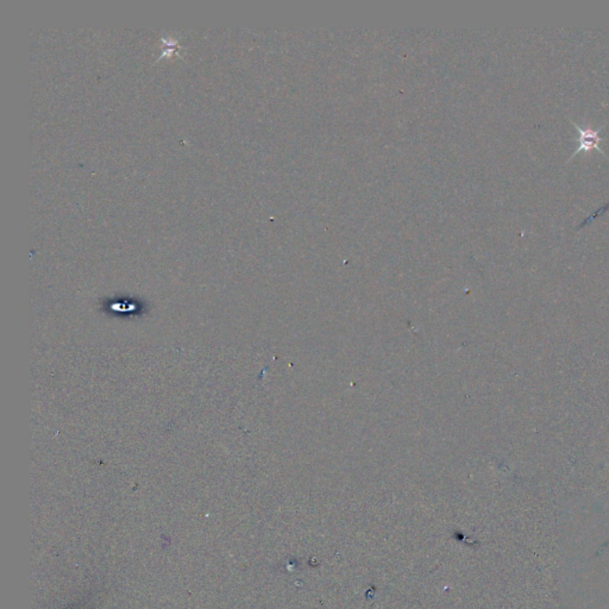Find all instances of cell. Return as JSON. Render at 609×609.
I'll list each match as a JSON object with an SVG mask.
<instances>
[{
  "instance_id": "obj_1",
  "label": "cell",
  "mask_w": 609,
  "mask_h": 609,
  "mask_svg": "<svg viewBox=\"0 0 609 609\" xmlns=\"http://www.w3.org/2000/svg\"><path fill=\"white\" fill-rule=\"evenodd\" d=\"M575 127L578 129V132H580V137H578V142L580 143V147H578V150L575 153V155L580 154L581 151H589L592 149H596V150L600 151L601 154L605 155L603 150H602L601 148H600V142H601L603 137H600V131L601 129L598 131L592 130V129H587V130H583L581 127H578V124H574Z\"/></svg>"
}]
</instances>
